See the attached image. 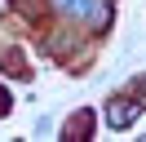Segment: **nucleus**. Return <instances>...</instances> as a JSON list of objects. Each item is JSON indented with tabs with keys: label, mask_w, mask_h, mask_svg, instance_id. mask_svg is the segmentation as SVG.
<instances>
[{
	"label": "nucleus",
	"mask_w": 146,
	"mask_h": 142,
	"mask_svg": "<svg viewBox=\"0 0 146 142\" xmlns=\"http://www.w3.org/2000/svg\"><path fill=\"white\" fill-rule=\"evenodd\" d=\"M137 111H142V102H128V98H115V102L106 107V120L115 124V129H124L128 120H137Z\"/></svg>",
	"instance_id": "f03ea898"
},
{
	"label": "nucleus",
	"mask_w": 146,
	"mask_h": 142,
	"mask_svg": "<svg viewBox=\"0 0 146 142\" xmlns=\"http://www.w3.org/2000/svg\"><path fill=\"white\" fill-rule=\"evenodd\" d=\"M53 5H62L66 13H80L84 22H106V5H102V0H53Z\"/></svg>",
	"instance_id": "f257e3e1"
}]
</instances>
